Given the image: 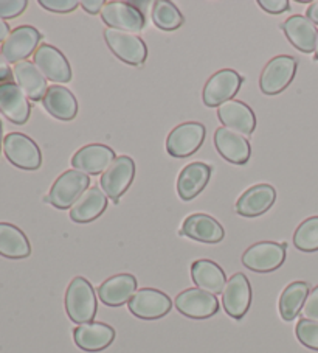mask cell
I'll use <instances>...</instances> for the list:
<instances>
[{
	"label": "cell",
	"instance_id": "cell-1",
	"mask_svg": "<svg viewBox=\"0 0 318 353\" xmlns=\"http://www.w3.org/2000/svg\"><path fill=\"white\" fill-rule=\"evenodd\" d=\"M65 312L75 324H87L95 319L96 294L90 282L84 277H75L65 293Z\"/></svg>",
	"mask_w": 318,
	"mask_h": 353
},
{
	"label": "cell",
	"instance_id": "cell-2",
	"mask_svg": "<svg viewBox=\"0 0 318 353\" xmlns=\"http://www.w3.org/2000/svg\"><path fill=\"white\" fill-rule=\"evenodd\" d=\"M89 185L90 179L87 174L78 172V170H67L54 181L45 201L61 210L72 209L78 203V199L89 190Z\"/></svg>",
	"mask_w": 318,
	"mask_h": 353
},
{
	"label": "cell",
	"instance_id": "cell-3",
	"mask_svg": "<svg viewBox=\"0 0 318 353\" xmlns=\"http://www.w3.org/2000/svg\"><path fill=\"white\" fill-rule=\"evenodd\" d=\"M297 59L289 54L272 58L262 69L259 89L264 95H278L289 86L297 74Z\"/></svg>",
	"mask_w": 318,
	"mask_h": 353
},
{
	"label": "cell",
	"instance_id": "cell-4",
	"mask_svg": "<svg viewBox=\"0 0 318 353\" xmlns=\"http://www.w3.org/2000/svg\"><path fill=\"white\" fill-rule=\"evenodd\" d=\"M104 39H106L107 47L111 48L115 57L126 64L142 65L148 58V47L137 34L106 28L104 30Z\"/></svg>",
	"mask_w": 318,
	"mask_h": 353
},
{
	"label": "cell",
	"instance_id": "cell-5",
	"mask_svg": "<svg viewBox=\"0 0 318 353\" xmlns=\"http://www.w3.org/2000/svg\"><path fill=\"white\" fill-rule=\"evenodd\" d=\"M3 151L7 159L21 170H38L42 163L41 150L33 139L22 132H10L3 140Z\"/></svg>",
	"mask_w": 318,
	"mask_h": 353
},
{
	"label": "cell",
	"instance_id": "cell-6",
	"mask_svg": "<svg viewBox=\"0 0 318 353\" xmlns=\"http://www.w3.org/2000/svg\"><path fill=\"white\" fill-rule=\"evenodd\" d=\"M205 132V126L199 121H187L176 126L167 139L168 154L177 159L194 154L204 143Z\"/></svg>",
	"mask_w": 318,
	"mask_h": 353
},
{
	"label": "cell",
	"instance_id": "cell-7",
	"mask_svg": "<svg viewBox=\"0 0 318 353\" xmlns=\"http://www.w3.org/2000/svg\"><path fill=\"white\" fill-rule=\"evenodd\" d=\"M136 178V162L129 156H120L101 174V190L107 198L117 201L123 196Z\"/></svg>",
	"mask_w": 318,
	"mask_h": 353
},
{
	"label": "cell",
	"instance_id": "cell-8",
	"mask_svg": "<svg viewBox=\"0 0 318 353\" xmlns=\"http://www.w3.org/2000/svg\"><path fill=\"white\" fill-rule=\"evenodd\" d=\"M101 19L107 28L120 30V32L138 33L145 28V14L137 7L127 2H106L101 10Z\"/></svg>",
	"mask_w": 318,
	"mask_h": 353
},
{
	"label": "cell",
	"instance_id": "cell-9",
	"mask_svg": "<svg viewBox=\"0 0 318 353\" xmlns=\"http://www.w3.org/2000/svg\"><path fill=\"white\" fill-rule=\"evenodd\" d=\"M286 245L275 241H261L242 254V265L255 272H272L284 263Z\"/></svg>",
	"mask_w": 318,
	"mask_h": 353
},
{
	"label": "cell",
	"instance_id": "cell-10",
	"mask_svg": "<svg viewBox=\"0 0 318 353\" xmlns=\"http://www.w3.org/2000/svg\"><path fill=\"white\" fill-rule=\"evenodd\" d=\"M242 84V77L233 69H222L208 78L202 99L208 108L222 106L237 94Z\"/></svg>",
	"mask_w": 318,
	"mask_h": 353
},
{
	"label": "cell",
	"instance_id": "cell-11",
	"mask_svg": "<svg viewBox=\"0 0 318 353\" xmlns=\"http://www.w3.org/2000/svg\"><path fill=\"white\" fill-rule=\"evenodd\" d=\"M127 307H129V312L134 316H137V318L145 321H154L167 316L171 312V308H173V302H171L169 296L165 294L163 291L154 288H143L138 290L132 296Z\"/></svg>",
	"mask_w": 318,
	"mask_h": 353
},
{
	"label": "cell",
	"instance_id": "cell-12",
	"mask_svg": "<svg viewBox=\"0 0 318 353\" xmlns=\"http://www.w3.org/2000/svg\"><path fill=\"white\" fill-rule=\"evenodd\" d=\"M42 34L38 28L32 26H22L14 28L2 44V54L8 63H22L30 54L38 50Z\"/></svg>",
	"mask_w": 318,
	"mask_h": 353
},
{
	"label": "cell",
	"instance_id": "cell-13",
	"mask_svg": "<svg viewBox=\"0 0 318 353\" xmlns=\"http://www.w3.org/2000/svg\"><path fill=\"white\" fill-rule=\"evenodd\" d=\"M176 308L191 319H208L219 312V301L215 294L199 288H188L177 294Z\"/></svg>",
	"mask_w": 318,
	"mask_h": 353
},
{
	"label": "cell",
	"instance_id": "cell-14",
	"mask_svg": "<svg viewBox=\"0 0 318 353\" xmlns=\"http://www.w3.org/2000/svg\"><path fill=\"white\" fill-rule=\"evenodd\" d=\"M252 303V287H250L246 274L236 272L227 280L224 293L222 305L225 313L233 319H242L248 312Z\"/></svg>",
	"mask_w": 318,
	"mask_h": 353
},
{
	"label": "cell",
	"instance_id": "cell-15",
	"mask_svg": "<svg viewBox=\"0 0 318 353\" xmlns=\"http://www.w3.org/2000/svg\"><path fill=\"white\" fill-rule=\"evenodd\" d=\"M34 65L41 74L53 83H69L72 80V67L69 61L56 47L42 44L34 52Z\"/></svg>",
	"mask_w": 318,
	"mask_h": 353
},
{
	"label": "cell",
	"instance_id": "cell-16",
	"mask_svg": "<svg viewBox=\"0 0 318 353\" xmlns=\"http://www.w3.org/2000/svg\"><path fill=\"white\" fill-rule=\"evenodd\" d=\"M117 159L114 150L103 143H90L78 150L72 157V167L84 174H100Z\"/></svg>",
	"mask_w": 318,
	"mask_h": 353
},
{
	"label": "cell",
	"instance_id": "cell-17",
	"mask_svg": "<svg viewBox=\"0 0 318 353\" xmlns=\"http://www.w3.org/2000/svg\"><path fill=\"white\" fill-rule=\"evenodd\" d=\"M218 117L224 128L248 137L256 128V117L252 108L240 100H230L218 108Z\"/></svg>",
	"mask_w": 318,
	"mask_h": 353
},
{
	"label": "cell",
	"instance_id": "cell-18",
	"mask_svg": "<svg viewBox=\"0 0 318 353\" xmlns=\"http://www.w3.org/2000/svg\"><path fill=\"white\" fill-rule=\"evenodd\" d=\"M0 112L16 125L27 123L32 112L27 95L17 86V83H0Z\"/></svg>",
	"mask_w": 318,
	"mask_h": 353
},
{
	"label": "cell",
	"instance_id": "cell-19",
	"mask_svg": "<svg viewBox=\"0 0 318 353\" xmlns=\"http://www.w3.org/2000/svg\"><path fill=\"white\" fill-rule=\"evenodd\" d=\"M73 339L84 352H101L114 343L115 330L104 322H87L73 330Z\"/></svg>",
	"mask_w": 318,
	"mask_h": 353
},
{
	"label": "cell",
	"instance_id": "cell-20",
	"mask_svg": "<svg viewBox=\"0 0 318 353\" xmlns=\"http://www.w3.org/2000/svg\"><path fill=\"white\" fill-rule=\"evenodd\" d=\"M277 199V190L268 184H259L248 188L247 192L241 194L235 205L237 215L246 218H255L271 209Z\"/></svg>",
	"mask_w": 318,
	"mask_h": 353
},
{
	"label": "cell",
	"instance_id": "cell-21",
	"mask_svg": "<svg viewBox=\"0 0 318 353\" xmlns=\"http://www.w3.org/2000/svg\"><path fill=\"white\" fill-rule=\"evenodd\" d=\"M137 293V279L132 274H117L98 288V297L107 307H121L129 303Z\"/></svg>",
	"mask_w": 318,
	"mask_h": 353
},
{
	"label": "cell",
	"instance_id": "cell-22",
	"mask_svg": "<svg viewBox=\"0 0 318 353\" xmlns=\"http://www.w3.org/2000/svg\"><path fill=\"white\" fill-rule=\"evenodd\" d=\"M215 145L225 161H229L235 165H244L250 159L252 148H250L248 140L235 131H230L227 128H218L215 132Z\"/></svg>",
	"mask_w": 318,
	"mask_h": 353
},
{
	"label": "cell",
	"instance_id": "cell-23",
	"mask_svg": "<svg viewBox=\"0 0 318 353\" xmlns=\"http://www.w3.org/2000/svg\"><path fill=\"white\" fill-rule=\"evenodd\" d=\"M211 178V167L204 162H193L182 170L177 178V193L180 199L191 201L206 187Z\"/></svg>",
	"mask_w": 318,
	"mask_h": 353
},
{
	"label": "cell",
	"instance_id": "cell-24",
	"mask_svg": "<svg viewBox=\"0 0 318 353\" xmlns=\"http://www.w3.org/2000/svg\"><path fill=\"white\" fill-rule=\"evenodd\" d=\"M182 234H185L189 239L200 243H210L215 245L224 240L225 230L219 224L218 220L205 215V214H194L189 215L182 224Z\"/></svg>",
	"mask_w": 318,
	"mask_h": 353
},
{
	"label": "cell",
	"instance_id": "cell-25",
	"mask_svg": "<svg viewBox=\"0 0 318 353\" xmlns=\"http://www.w3.org/2000/svg\"><path fill=\"white\" fill-rule=\"evenodd\" d=\"M283 30L290 44L303 53H312L317 47L318 30L306 16H292L283 23Z\"/></svg>",
	"mask_w": 318,
	"mask_h": 353
},
{
	"label": "cell",
	"instance_id": "cell-26",
	"mask_svg": "<svg viewBox=\"0 0 318 353\" xmlns=\"http://www.w3.org/2000/svg\"><path fill=\"white\" fill-rule=\"evenodd\" d=\"M191 277L195 287L210 294H222L227 277L222 268L211 260H195L191 266Z\"/></svg>",
	"mask_w": 318,
	"mask_h": 353
},
{
	"label": "cell",
	"instance_id": "cell-27",
	"mask_svg": "<svg viewBox=\"0 0 318 353\" xmlns=\"http://www.w3.org/2000/svg\"><path fill=\"white\" fill-rule=\"evenodd\" d=\"M14 80L17 83L27 99L33 101L44 100V97L48 90L47 78L41 74V70L30 61H22V63L14 64L13 69Z\"/></svg>",
	"mask_w": 318,
	"mask_h": 353
},
{
	"label": "cell",
	"instance_id": "cell-28",
	"mask_svg": "<svg viewBox=\"0 0 318 353\" xmlns=\"http://www.w3.org/2000/svg\"><path fill=\"white\" fill-rule=\"evenodd\" d=\"M42 103H44L45 111L58 120L70 121L78 114V101L75 95L67 88L58 86V84L48 88Z\"/></svg>",
	"mask_w": 318,
	"mask_h": 353
},
{
	"label": "cell",
	"instance_id": "cell-29",
	"mask_svg": "<svg viewBox=\"0 0 318 353\" xmlns=\"http://www.w3.org/2000/svg\"><path fill=\"white\" fill-rule=\"evenodd\" d=\"M107 203L106 193L100 187H90L70 209V218L75 223L94 221L104 214Z\"/></svg>",
	"mask_w": 318,
	"mask_h": 353
},
{
	"label": "cell",
	"instance_id": "cell-30",
	"mask_svg": "<svg viewBox=\"0 0 318 353\" xmlns=\"http://www.w3.org/2000/svg\"><path fill=\"white\" fill-rule=\"evenodd\" d=\"M32 254V246L27 235L19 228L10 223H0V255L7 259H27Z\"/></svg>",
	"mask_w": 318,
	"mask_h": 353
},
{
	"label": "cell",
	"instance_id": "cell-31",
	"mask_svg": "<svg viewBox=\"0 0 318 353\" xmlns=\"http://www.w3.org/2000/svg\"><path fill=\"white\" fill-rule=\"evenodd\" d=\"M309 296L308 282H292L287 285L279 297V314L284 321L290 322L297 318L304 307V302Z\"/></svg>",
	"mask_w": 318,
	"mask_h": 353
},
{
	"label": "cell",
	"instance_id": "cell-32",
	"mask_svg": "<svg viewBox=\"0 0 318 353\" xmlns=\"http://www.w3.org/2000/svg\"><path fill=\"white\" fill-rule=\"evenodd\" d=\"M151 17L156 27L163 30V32H174V30L180 28L183 22H185V17L180 13V10L173 2H168V0H157V2H154Z\"/></svg>",
	"mask_w": 318,
	"mask_h": 353
},
{
	"label": "cell",
	"instance_id": "cell-33",
	"mask_svg": "<svg viewBox=\"0 0 318 353\" xmlns=\"http://www.w3.org/2000/svg\"><path fill=\"white\" fill-rule=\"evenodd\" d=\"M293 245L303 252L318 251V216H310L297 228Z\"/></svg>",
	"mask_w": 318,
	"mask_h": 353
},
{
	"label": "cell",
	"instance_id": "cell-34",
	"mask_svg": "<svg viewBox=\"0 0 318 353\" xmlns=\"http://www.w3.org/2000/svg\"><path fill=\"white\" fill-rule=\"evenodd\" d=\"M297 338L304 347L318 350V321L299 319L295 328Z\"/></svg>",
	"mask_w": 318,
	"mask_h": 353
},
{
	"label": "cell",
	"instance_id": "cell-35",
	"mask_svg": "<svg viewBox=\"0 0 318 353\" xmlns=\"http://www.w3.org/2000/svg\"><path fill=\"white\" fill-rule=\"evenodd\" d=\"M27 0H0V19H14L27 10Z\"/></svg>",
	"mask_w": 318,
	"mask_h": 353
},
{
	"label": "cell",
	"instance_id": "cell-36",
	"mask_svg": "<svg viewBox=\"0 0 318 353\" xmlns=\"http://www.w3.org/2000/svg\"><path fill=\"white\" fill-rule=\"evenodd\" d=\"M39 5L53 13H70L76 10L79 2L76 0H39Z\"/></svg>",
	"mask_w": 318,
	"mask_h": 353
},
{
	"label": "cell",
	"instance_id": "cell-37",
	"mask_svg": "<svg viewBox=\"0 0 318 353\" xmlns=\"http://www.w3.org/2000/svg\"><path fill=\"white\" fill-rule=\"evenodd\" d=\"M303 316H304V319L318 321V285L310 291L308 299H306V302H304Z\"/></svg>",
	"mask_w": 318,
	"mask_h": 353
},
{
	"label": "cell",
	"instance_id": "cell-38",
	"mask_svg": "<svg viewBox=\"0 0 318 353\" xmlns=\"http://www.w3.org/2000/svg\"><path fill=\"white\" fill-rule=\"evenodd\" d=\"M259 7L271 14H279L289 10L287 0H258Z\"/></svg>",
	"mask_w": 318,
	"mask_h": 353
},
{
	"label": "cell",
	"instance_id": "cell-39",
	"mask_svg": "<svg viewBox=\"0 0 318 353\" xmlns=\"http://www.w3.org/2000/svg\"><path fill=\"white\" fill-rule=\"evenodd\" d=\"M104 5H106V2H103V0H84V2H81L84 11H87L90 14L101 13Z\"/></svg>",
	"mask_w": 318,
	"mask_h": 353
},
{
	"label": "cell",
	"instance_id": "cell-40",
	"mask_svg": "<svg viewBox=\"0 0 318 353\" xmlns=\"http://www.w3.org/2000/svg\"><path fill=\"white\" fill-rule=\"evenodd\" d=\"M11 78H13V72L10 69V63L0 52V83L11 81Z\"/></svg>",
	"mask_w": 318,
	"mask_h": 353
},
{
	"label": "cell",
	"instance_id": "cell-41",
	"mask_svg": "<svg viewBox=\"0 0 318 353\" xmlns=\"http://www.w3.org/2000/svg\"><path fill=\"white\" fill-rule=\"evenodd\" d=\"M306 17H308L310 22H314L315 26H318V0L309 5L308 11H306Z\"/></svg>",
	"mask_w": 318,
	"mask_h": 353
},
{
	"label": "cell",
	"instance_id": "cell-42",
	"mask_svg": "<svg viewBox=\"0 0 318 353\" xmlns=\"http://www.w3.org/2000/svg\"><path fill=\"white\" fill-rule=\"evenodd\" d=\"M10 33H11V32H10V26H8V23L5 22L3 19H0V42H2V44L5 42V39L8 38Z\"/></svg>",
	"mask_w": 318,
	"mask_h": 353
},
{
	"label": "cell",
	"instance_id": "cell-43",
	"mask_svg": "<svg viewBox=\"0 0 318 353\" xmlns=\"http://www.w3.org/2000/svg\"><path fill=\"white\" fill-rule=\"evenodd\" d=\"M3 147V134H2V121H0V151H2Z\"/></svg>",
	"mask_w": 318,
	"mask_h": 353
},
{
	"label": "cell",
	"instance_id": "cell-44",
	"mask_svg": "<svg viewBox=\"0 0 318 353\" xmlns=\"http://www.w3.org/2000/svg\"><path fill=\"white\" fill-rule=\"evenodd\" d=\"M315 58L318 59V38H317V47H315Z\"/></svg>",
	"mask_w": 318,
	"mask_h": 353
}]
</instances>
